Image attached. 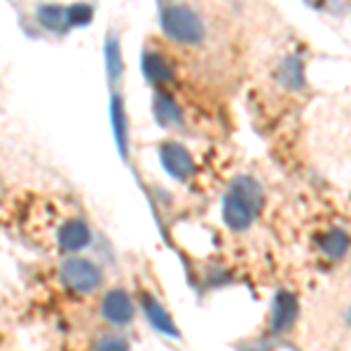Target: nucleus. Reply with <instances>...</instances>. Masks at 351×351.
<instances>
[{"instance_id": "4", "label": "nucleus", "mask_w": 351, "mask_h": 351, "mask_svg": "<svg viewBox=\"0 0 351 351\" xmlns=\"http://www.w3.org/2000/svg\"><path fill=\"white\" fill-rule=\"evenodd\" d=\"M160 160L164 171L169 176H173L176 180H188L192 171H195V162H192V155L188 152V148H183L180 143H162L160 148Z\"/></svg>"}, {"instance_id": "15", "label": "nucleus", "mask_w": 351, "mask_h": 351, "mask_svg": "<svg viewBox=\"0 0 351 351\" xmlns=\"http://www.w3.org/2000/svg\"><path fill=\"white\" fill-rule=\"evenodd\" d=\"M106 71H108V80L117 82L124 71L122 64V52H120V43H117L115 36H108V43H106Z\"/></svg>"}, {"instance_id": "9", "label": "nucleus", "mask_w": 351, "mask_h": 351, "mask_svg": "<svg viewBox=\"0 0 351 351\" xmlns=\"http://www.w3.org/2000/svg\"><path fill=\"white\" fill-rule=\"evenodd\" d=\"M110 124L112 134H115V143L122 157H127V145H129V122L127 112H124V104L120 96H112L110 99Z\"/></svg>"}, {"instance_id": "7", "label": "nucleus", "mask_w": 351, "mask_h": 351, "mask_svg": "<svg viewBox=\"0 0 351 351\" xmlns=\"http://www.w3.org/2000/svg\"><path fill=\"white\" fill-rule=\"evenodd\" d=\"M141 307H143L152 328H157L160 332H167V335H171V337H178V328H176L173 319L167 314V309H164L150 293H141Z\"/></svg>"}, {"instance_id": "16", "label": "nucleus", "mask_w": 351, "mask_h": 351, "mask_svg": "<svg viewBox=\"0 0 351 351\" xmlns=\"http://www.w3.org/2000/svg\"><path fill=\"white\" fill-rule=\"evenodd\" d=\"M66 19H68V28H80L87 26L89 21L94 19V8L87 3H77L66 8Z\"/></svg>"}, {"instance_id": "2", "label": "nucleus", "mask_w": 351, "mask_h": 351, "mask_svg": "<svg viewBox=\"0 0 351 351\" xmlns=\"http://www.w3.org/2000/svg\"><path fill=\"white\" fill-rule=\"evenodd\" d=\"M162 31L171 40L183 45H197L204 40V24L202 19L185 5H167L162 8Z\"/></svg>"}, {"instance_id": "10", "label": "nucleus", "mask_w": 351, "mask_h": 351, "mask_svg": "<svg viewBox=\"0 0 351 351\" xmlns=\"http://www.w3.org/2000/svg\"><path fill=\"white\" fill-rule=\"evenodd\" d=\"M152 112H155L157 122L164 124V127H180L183 124V112L169 94H155Z\"/></svg>"}, {"instance_id": "1", "label": "nucleus", "mask_w": 351, "mask_h": 351, "mask_svg": "<svg viewBox=\"0 0 351 351\" xmlns=\"http://www.w3.org/2000/svg\"><path fill=\"white\" fill-rule=\"evenodd\" d=\"M263 208V188L251 176H237L223 202V218L230 230L241 232L251 228L258 211Z\"/></svg>"}, {"instance_id": "12", "label": "nucleus", "mask_w": 351, "mask_h": 351, "mask_svg": "<svg viewBox=\"0 0 351 351\" xmlns=\"http://www.w3.org/2000/svg\"><path fill=\"white\" fill-rule=\"evenodd\" d=\"M349 243H351L349 234L342 230H330L319 237V248L328 258H344L349 251Z\"/></svg>"}, {"instance_id": "3", "label": "nucleus", "mask_w": 351, "mask_h": 351, "mask_svg": "<svg viewBox=\"0 0 351 351\" xmlns=\"http://www.w3.org/2000/svg\"><path fill=\"white\" fill-rule=\"evenodd\" d=\"M61 279L77 293H92L101 286V269L84 258H71L61 267Z\"/></svg>"}, {"instance_id": "17", "label": "nucleus", "mask_w": 351, "mask_h": 351, "mask_svg": "<svg viewBox=\"0 0 351 351\" xmlns=\"http://www.w3.org/2000/svg\"><path fill=\"white\" fill-rule=\"evenodd\" d=\"M94 351H129V344H127V339L108 335V337H104L99 344H96Z\"/></svg>"}, {"instance_id": "14", "label": "nucleus", "mask_w": 351, "mask_h": 351, "mask_svg": "<svg viewBox=\"0 0 351 351\" xmlns=\"http://www.w3.org/2000/svg\"><path fill=\"white\" fill-rule=\"evenodd\" d=\"M36 14H38V21H40L47 31H66L68 28L66 8H61V5H40Z\"/></svg>"}, {"instance_id": "11", "label": "nucleus", "mask_w": 351, "mask_h": 351, "mask_svg": "<svg viewBox=\"0 0 351 351\" xmlns=\"http://www.w3.org/2000/svg\"><path fill=\"white\" fill-rule=\"evenodd\" d=\"M143 75L145 80L152 84H167L171 80V66L157 52H145L143 54Z\"/></svg>"}, {"instance_id": "6", "label": "nucleus", "mask_w": 351, "mask_h": 351, "mask_svg": "<svg viewBox=\"0 0 351 351\" xmlns=\"http://www.w3.org/2000/svg\"><path fill=\"white\" fill-rule=\"evenodd\" d=\"M298 319V300L293 293L281 291L274 298V307H271V326L274 330H288Z\"/></svg>"}, {"instance_id": "5", "label": "nucleus", "mask_w": 351, "mask_h": 351, "mask_svg": "<svg viewBox=\"0 0 351 351\" xmlns=\"http://www.w3.org/2000/svg\"><path fill=\"white\" fill-rule=\"evenodd\" d=\"M101 314L112 326H127L134 319V304L132 298L122 291V288H112L106 293L104 302H101Z\"/></svg>"}, {"instance_id": "8", "label": "nucleus", "mask_w": 351, "mask_h": 351, "mask_svg": "<svg viewBox=\"0 0 351 351\" xmlns=\"http://www.w3.org/2000/svg\"><path fill=\"white\" fill-rule=\"evenodd\" d=\"M92 239V232L82 220H68L64 228L59 230V246L64 253H75L82 251L84 246Z\"/></svg>"}, {"instance_id": "13", "label": "nucleus", "mask_w": 351, "mask_h": 351, "mask_svg": "<svg viewBox=\"0 0 351 351\" xmlns=\"http://www.w3.org/2000/svg\"><path fill=\"white\" fill-rule=\"evenodd\" d=\"M279 80L288 89H302L304 87L302 59H298V56H288V59L279 68Z\"/></svg>"}]
</instances>
